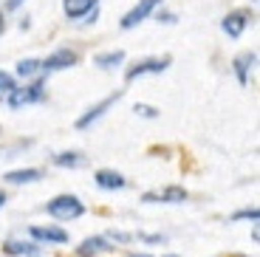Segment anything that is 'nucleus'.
<instances>
[{
    "mask_svg": "<svg viewBox=\"0 0 260 257\" xmlns=\"http://www.w3.org/2000/svg\"><path fill=\"white\" fill-rule=\"evenodd\" d=\"M46 99H48V79L37 77V79H31V82L17 85V88L9 93L6 105H9V110H23V108H28V105L46 102Z\"/></svg>",
    "mask_w": 260,
    "mask_h": 257,
    "instance_id": "1",
    "label": "nucleus"
},
{
    "mask_svg": "<svg viewBox=\"0 0 260 257\" xmlns=\"http://www.w3.org/2000/svg\"><path fill=\"white\" fill-rule=\"evenodd\" d=\"M46 212L48 218L54 220H62V223H68V220H77L85 215V204L77 198V195H57V198H51L46 204Z\"/></svg>",
    "mask_w": 260,
    "mask_h": 257,
    "instance_id": "2",
    "label": "nucleus"
},
{
    "mask_svg": "<svg viewBox=\"0 0 260 257\" xmlns=\"http://www.w3.org/2000/svg\"><path fill=\"white\" fill-rule=\"evenodd\" d=\"M122 97H124V90H116V93H108L105 99H99L96 105H91V108L85 110V113L79 116L77 122H74V127H77V130H88V127H93V124H96L99 119H102V116L108 113V110H111V108H113V105H116Z\"/></svg>",
    "mask_w": 260,
    "mask_h": 257,
    "instance_id": "3",
    "label": "nucleus"
},
{
    "mask_svg": "<svg viewBox=\"0 0 260 257\" xmlns=\"http://www.w3.org/2000/svg\"><path fill=\"white\" fill-rule=\"evenodd\" d=\"M173 59L170 57H147V59H139L133 62L130 68H124V82H136V79L147 77V74H164L170 68Z\"/></svg>",
    "mask_w": 260,
    "mask_h": 257,
    "instance_id": "4",
    "label": "nucleus"
},
{
    "mask_svg": "<svg viewBox=\"0 0 260 257\" xmlns=\"http://www.w3.org/2000/svg\"><path fill=\"white\" fill-rule=\"evenodd\" d=\"M28 240H34L37 246H65L68 243V232L62 226H43V223H34L28 226Z\"/></svg>",
    "mask_w": 260,
    "mask_h": 257,
    "instance_id": "5",
    "label": "nucleus"
},
{
    "mask_svg": "<svg viewBox=\"0 0 260 257\" xmlns=\"http://www.w3.org/2000/svg\"><path fill=\"white\" fill-rule=\"evenodd\" d=\"M161 3H164V0H139L136 6H133L122 20H119V28H122V31H130V28H136L139 23H144V20H147L150 14L156 12V9H161Z\"/></svg>",
    "mask_w": 260,
    "mask_h": 257,
    "instance_id": "6",
    "label": "nucleus"
},
{
    "mask_svg": "<svg viewBox=\"0 0 260 257\" xmlns=\"http://www.w3.org/2000/svg\"><path fill=\"white\" fill-rule=\"evenodd\" d=\"M77 62H79V54L74 51V48H57V51H51L46 59H40V65H43V74L68 71V68H74Z\"/></svg>",
    "mask_w": 260,
    "mask_h": 257,
    "instance_id": "7",
    "label": "nucleus"
},
{
    "mask_svg": "<svg viewBox=\"0 0 260 257\" xmlns=\"http://www.w3.org/2000/svg\"><path fill=\"white\" fill-rule=\"evenodd\" d=\"M252 20H254V14L249 12V9H235V12H229L226 17L221 20V28H223V34H229L232 40H238L249 28Z\"/></svg>",
    "mask_w": 260,
    "mask_h": 257,
    "instance_id": "8",
    "label": "nucleus"
},
{
    "mask_svg": "<svg viewBox=\"0 0 260 257\" xmlns=\"http://www.w3.org/2000/svg\"><path fill=\"white\" fill-rule=\"evenodd\" d=\"M116 246L111 240L105 238V235H91V238H85L82 243L77 246V257H99V254H111Z\"/></svg>",
    "mask_w": 260,
    "mask_h": 257,
    "instance_id": "9",
    "label": "nucleus"
},
{
    "mask_svg": "<svg viewBox=\"0 0 260 257\" xmlns=\"http://www.w3.org/2000/svg\"><path fill=\"white\" fill-rule=\"evenodd\" d=\"M3 254L9 257H40L43 249H40L34 240H26V238H12L3 243Z\"/></svg>",
    "mask_w": 260,
    "mask_h": 257,
    "instance_id": "10",
    "label": "nucleus"
},
{
    "mask_svg": "<svg viewBox=\"0 0 260 257\" xmlns=\"http://www.w3.org/2000/svg\"><path fill=\"white\" fill-rule=\"evenodd\" d=\"M93 184H96L99 189H105V192H116V189H124V186H127V178H124L122 173H116V170H96V173H93Z\"/></svg>",
    "mask_w": 260,
    "mask_h": 257,
    "instance_id": "11",
    "label": "nucleus"
},
{
    "mask_svg": "<svg viewBox=\"0 0 260 257\" xmlns=\"http://www.w3.org/2000/svg\"><path fill=\"white\" fill-rule=\"evenodd\" d=\"M254 62H257V51H243L232 59V74L241 85H249V74H252Z\"/></svg>",
    "mask_w": 260,
    "mask_h": 257,
    "instance_id": "12",
    "label": "nucleus"
},
{
    "mask_svg": "<svg viewBox=\"0 0 260 257\" xmlns=\"http://www.w3.org/2000/svg\"><path fill=\"white\" fill-rule=\"evenodd\" d=\"M46 178V173L40 167H23V170H9L6 175H3V181L6 184H14V186H20V184H37V181H43Z\"/></svg>",
    "mask_w": 260,
    "mask_h": 257,
    "instance_id": "13",
    "label": "nucleus"
},
{
    "mask_svg": "<svg viewBox=\"0 0 260 257\" xmlns=\"http://www.w3.org/2000/svg\"><path fill=\"white\" fill-rule=\"evenodd\" d=\"M93 9H99V0H62V12L68 20H82Z\"/></svg>",
    "mask_w": 260,
    "mask_h": 257,
    "instance_id": "14",
    "label": "nucleus"
},
{
    "mask_svg": "<svg viewBox=\"0 0 260 257\" xmlns=\"http://www.w3.org/2000/svg\"><path fill=\"white\" fill-rule=\"evenodd\" d=\"M93 65L102 68V71H116L124 65V51L122 48H113V51H102V54H93Z\"/></svg>",
    "mask_w": 260,
    "mask_h": 257,
    "instance_id": "15",
    "label": "nucleus"
},
{
    "mask_svg": "<svg viewBox=\"0 0 260 257\" xmlns=\"http://www.w3.org/2000/svg\"><path fill=\"white\" fill-rule=\"evenodd\" d=\"M51 164L59 170H79V167H85V155L77 153V150H62V153L51 155Z\"/></svg>",
    "mask_w": 260,
    "mask_h": 257,
    "instance_id": "16",
    "label": "nucleus"
},
{
    "mask_svg": "<svg viewBox=\"0 0 260 257\" xmlns=\"http://www.w3.org/2000/svg\"><path fill=\"white\" fill-rule=\"evenodd\" d=\"M26 79V82H31V79L43 77V65H40V59L34 57H26V59H20L17 68H14V79Z\"/></svg>",
    "mask_w": 260,
    "mask_h": 257,
    "instance_id": "17",
    "label": "nucleus"
},
{
    "mask_svg": "<svg viewBox=\"0 0 260 257\" xmlns=\"http://www.w3.org/2000/svg\"><path fill=\"white\" fill-rule=\"evenodd\" d=\"M158 198H161V204H184L189 195H187V189H184V186L170 184V186H164L161 192H158Z\"/></svg>",
    "mask_w": 260,
    "mask_h": 257,
    "instance_id": "18",
    "label": "nucleus"
},
{
    "mask_svg": "<svg viewBox=\"0 0 260 257\" xmlns=\"http://www.w3.org/2000/svg\"><path fill=\"white\" fill-rule=\"evenodd\" d=\"M14 88H17V79H14V74L0 71V102H6L9 93H12Z\"/></svg>",
    "mask_w": 260,
    "mask_h": 257,
    "instance_id": "19",
    "label": "nucleus"
},
{
    "mask_svg": "<svg viewBox=\"0 0 260 257\" xmlns=\"http://www.w3.org/2000/svg\"><path fill=\"white\" fill-rule=\"evenodd\" d=\"M232 220H252V223H257V220H260V209H257V206H246V209H238V212L232 215Z\"/></svg>",
    "mask_w": 260,
    "mask_h": 257,
    "instance_id": "20",
    "label": "nucleus"
},
{
    "mask_svg": "<svg viewBox=\"0 0 260 257\" xmlns=\"http://www.w3.org/2000/svg\"><path fill=\"white\" fill-rule=\"evenodd\" d=\"M133 113L142 116V119H158V108H153V105H144V102H136V105H133Z\"/></svg>",
    "mask_w": 260,
    "mask_h": 257,
    "instance_id": "21",
    "label": "nucleus"
},
{
    "mask_svg": "<svg viewBox=\"0 0 260 257\" xmlns=\"http://www.w3.org/2000/svg\"><path fill=\"white\" fill-rule=\"evenodd\" d=\"M153 17H156V23H161V26H173V23H178L176 12H170V9H156Z\"/></svg>",
    "mask_w": 260,
    "mask_h": 257,
    "instance_id": "22",
    "label": "nucleus"
},
{
    "mask_svg": "<svg viewBox=\"0 0 260 257\" xmlns=\"http://www.w3.org/2000/svg\"><path fill=\"white\" fill-rule=\"evenodd\" d=\"M105 238L111 240V243H130V240H133V235H130V232H119V229H111L108 232V235H105Z\"/></svg>",
    "mask_w": 260,
    "mask_h": 257,
    "instance_id": "23",
    "label": "nucleus"
},
{
    "mask_svg": "<svg viewBox=\"0 0 260 257\" xmlns=\"http://www.w3.org/2000/svg\"><path fill=\"white\" fill-rule=\"evenodd\" d=\"M139 240H144V243H150V246H161L164 240V235H139Z\"/></svg>",
    "mask_w": 260,
    "mask_h": 257,
    "instance_id": "24",
    "label": "nucleus"
},
{
    "mask_svg": "<svg viewBox=\"0 0 260 257\" xmlns=\"http://www.w3.org/2000/svg\"><path fill=\"white\" fill-rule=\"evenodd\" d=\"M23 3H28V0H6V3H3V12H17Z\"/></svg>",
    "mask_w": 260,
    "mask_h": 257,
    "instance_id": "25",
    "label": "nucleus"
},
{
    "mask_svg": "<svg viewBox=\"0 0 260 257\" xmlns=\"http://www.w3.org/2000/svg\"><path fill=\"white\" fill-rule=\"evenodd\" d=\"M96 20H99V9H93V12H88V14L82 17V26H93Z\"/></svg>",
    "mask_w": 260,
    "mask_h": 257,
    "instance_id": "26",
    "label": "nucleus"
},
{
    "mask_svg": "<svg viewBox=\"0 0 260 257\" xmlns=\"http://www.w3.org/2000/svg\"><path fill=\"white\" fill-rule=\"evenodd\" d=\"M144 204H161V198H158V192H144L142 195Z\"/></svg>",
    "mask_w": 260,
    "mask_h": 257,
    "instance_id": "27",
    "label": "nucleus"
},
{
    "mask_svg": "<svg viewBox=\"0 0 260 257\" xmlns=\"http://www.w3.org/2000/svg\"><path fill=\"white\" fill-rule=\"evenodd\" d=\"M6 12H3V9H0V37H3V34H6Z\"/></svg>",
    "mask_w": 260,
    "mask_h": 257,
    "instance_id": "28",
    "label": "nucleus"
},
{
    "mask_svg": "<svg viewBox=\"0 0 260 257\" xmlns=\"http://www.w3.org/2000/svg\"><path fill=\"white\" fill-rule=\"evenodd\" d=\"M17 26H20V31H28V28H31V20H28V17H20Z\"/></svg>",
    "mask_w": 260,
    "mask_h": 257,
    "instance_id": "29",
    "label": "nucleus"
},
{
    "mask_svg": "<svg viewBox=\"0 0 260 257\" xmlns=\"http://www.w3.org/2000/svg\"><path fill=\"white\" fill-rule=\"evenodd\" d=\"M6 201H9V198H6V192L0 189V212H3V206H6Z\"/></svg>",
    "mask_w": 260,
    "mask_h": 257,
    "instance_id": "30",
    "label": "nucleus"
},
{
    "mask_svg": "<svg viewBox=\"0 0 260 257\" xmlns=\"http://www.w3.org/2000/svg\"><path fill=\"white\" fill-rule=\"evenodd\" d=\"M130 257H153V254H144V251H142V254H139V251H136V254H130Z\"/></svg>",
    "mask_w": 260,
    "mask_h": 257,
    "instance_id": "31",
    "label": "nucleus"
},
{
    "mask_svg": "<svg viewBox=\"0 0 260 257\" xmlns=\"http://www.w3.org/2000/svg\"><path fill=\"white\" fill-rule=\"evenodd\" d=\"M229 257H249V254H229Z\"/></svg>",
    "mask_w": 260,
    "mask_h": 257,
    "instance_id": "32",
    "label": "nucleus"
},
{
    "mask_svg": "<svg viewBox=\"0 0 260 257\" xmlns=\"http://www.w3.org/2000/svg\"><path fill=\"white\" fill-rule=\"evenodd\" d=\"M164 257H178V254H164Z\"/></svg>",
    "mask_w": 260,
    "mask_h": 257,
    "instance_id": "33",
    "label": "nucleus"
}]
</instances>
